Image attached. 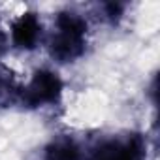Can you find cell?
I'll return each mask as SVG.
<instances>
[{
	"mask_svg": "<svg viewBox=\"0 0 160 160\" xmlns=\"http://www.w3.org/2000/svg\"><path fill=\"white\" fill-rule=\"evenodd\" d=\"M87 47V23L73 12L58 13L55 30L49 42L51 57L58 62H73L85 53Z\"/></svg>",
	"mask_w": 160,
	"mask_h": 160,
	"instance_id": "1",
	"label": "cell"
},
{
	"mask_svg": "<svg viewBox=\"0 0 160 160\" xmlns=\"http://www.w3.org/2000/svg\"><path fill=\"white\" fill-rule=\"evenodd\" d=\"M85 160H147V141L141 134H126L98 141Z\"/></svg>",
	"mask_w": 160,
	"mask_h": 160,
	"instance_id": "2",
	"label": "cell"
},
{
	"mask_svg": "<svg viewBox=\"0 0 160 160\" xmlns=\"http://www.w3.org/2000/svg\"><path fill=\"white\" fill-rule=\"evenodd\" d=\"M62 94V81L55 72L49 70H38L30 83L27 87H21L19 102L25 108H43V106H55L60 100Z\"/></svg>",
	"mask_w": 160,
	"mask_h": 160,
	"instance_id": "3",
	"label": "cell"
},
{
	"mask_svg": "<svg viewBox=\"0 0 160 160\" xmlns=\"http://www.w3.org/2000/svg\"><path fill=\"white\" fill-rule=\"evenodd\" d=\"M12 40L19 49H34L42 40V21L36 13H23L12 25Z\"/></svg>",
	"mask_w": 160,
	"mask_h": 160,
	"instance_id": "4",
	"label": "cell"
},
{
	"mask_svg": "<svg viewBox=\"0 0 160 160\" xmlns=\"http://www.w3.org/2000/svg\"><path fill=\"white\" fill-rule=\"evenodd\" d=\"M43 160H85V156L73 139L58 138L47 145Z\"/></svg>",
	"mask_w": 160,
	"mask_h": 160,
	"instance_id": "5",
	"label": "cell"
},
{
	"mask_svg": "<svg viewBox=\"0 0 160 160\" xmlns=\"http://www.w3.org/2000/svg\"><path fill=\"white\" fill-rule=\"evenodd\" d=\"M21 87L15 81V75L12 70L0 66V108H8L15 102H19Z\"/></svg>",
	"mask_w": 160,
	"mask_h": 160,
	"instance_id": "6",
	"label": "cell"
},
{
	"mask_svg": "<svg viewBox=\"0 0 160 160\" xmlns=\"http://www.w3.org/2000/svg\"><path fill=\"white\" fill-rule=\"evenodd\" d=\"M122 13V6L121 4H104V17L109 21H117Z\"/></svg>",
	"mask_w": 160,
	"mask_h": 160,
	"instance_id": "7",
	"label": "cell"
},
{
	"mask_svg": "<svg viewBox=\"0 0 160 160\" xmlns=\"http://www.w3.org/2000/svg\"><path fill=\"white\" fill-rule=\"evenodd\" d=\"M6 45H8V36H6V32L2 30V27H0V55L6 51Z\"/></svg>",
	"mask_w": 160,
	"mask_h": 160,
	"instance_id": "8",
	"label": "cell"
}]
</instances>
